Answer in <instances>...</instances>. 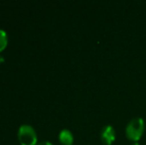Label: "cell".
Instances as JSON below:
<instances>
[{
	"label": "cell",
	"mask_w": 146,
	"mask_h": 145,
	"mask_svg": "<svg viewBox=\"0 0 146 145\" xmlns=\"http://www.w3.org/2000/svg\"><path fill=\"white\" fill-rule=\"evenodd\" d=\"M37 145H53L50 141H42L40 143H38Z\"/></svg>",
	"instance_id": "8992f818"
},
{
	"label": "cell",
	"mask_w": 146,
	"mask_h": 145,
	"mask_svg": "<svg viewBox=\"0 0 146 145\" xmlns=\"http://www.w3.org/2000/svg\"><path fill=\"white\" fill-rule=\"evenodd\" d=\"M100 139L104 145H110L115 140V130L111 125H106L100 131Z\"/></svg>",
	"instance_id": "3957f363"
},
{
	"label": "cell",
	"mask_w": 146,
	"mask_h": 145,
	"mask_svg": "<svg viewBox=\"0 0 146 145\" xmlns=\"http://www.w3.org/2000/svg\"><path fill=\"white\" fill-rule=\"evenodd\" d=\"M3 61H4V59H3V58H2V57H1V56H0V63H1V62H3Z\"/></svg>",
	"instance_id": "ba28073f"
},
{
	"label": "cell",
	"mask_w": 146,
	"mask_h": 145,
	"mask_svg": "<svg viewBox=\"0 0 146 145\" xmlns=\"http://www.w3.org/2000/svg\"><path fill=\"white\" fill-rule=\"evenodd\" d=\"M7 45V34L4 30L0 29V51H2Z\"/></svg>",
	"instance_id": "5b68a950"
},
{
	"label": "cell",
	"mask_w": 146,
	"mask_h": 145,
	"mask_svg": "<svg viewBox=\"0 0 146 145\" xmlns=\"http://www.w3.org/2000/svg\"><path fill=\"white\" fill-rule=\"evenodd\" d=\"M144 132V120L141 117H134L128 122L125 128V134L129 140L137 142Z\"/></svg>",
	"instance_id": "6da1fadb"
},
{
	"label": "cell",
	"mask_w": 146,
	"mask_h": 145,
	"mask_svg": "<svg viewBox=\"0 0 146 145\" xmlns=\"http://www.w3.org/2000/svg\"><path fill=\"white\" fill-rule=\"evenodd\" d=\"M131 145H140V144H139L138 142H133V143L131 144Z\"/></svg>",
	"instance_id": "52a82bcc"
},
{
	"label": "cell",
	"mask_w": 146,
	"mask_h": 145,
	"mask_svg": "<svg viewBox=\"0 0 146 145\" xmlns=\"http://www.w3.org/2000/svg\"><path fill=\"white\" fill-rule=\"evenodd\" d=\"M59 139L64 145H72L74 141L73 134L70 130L63 129L59 134Z\"/></svg>",
	"instance_id": "277c9868"
},
{
	"label": "cell",
	"mask_w": 146,
	"mask_h": 145,
	"mask_svg": "<svg viewBox=\"0 0 146 145\" xmlns=\"http://www.w3.org/2000/svg\"><path fill=\"white\" fill-rule=\"evenodd\" d=\"M18 139L22 145H35L37 136L34 128L28 124H22L18 130Z\"/></svg>",
	"instance_id": "7a4b0ae2"
}]
</instances>
